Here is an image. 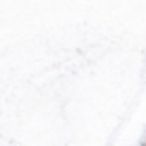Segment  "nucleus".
<instances>
[]
</instances>
